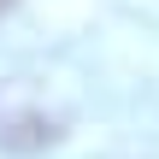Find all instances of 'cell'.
Listing matches in <instances>:
<instances>
[{
    "label": "cell",
    "mask_w": 159,
    "mask_h": 159,
    "mask_svg": "<svg viewBox=\"0 0 159 159\" xmlns=\"http://www.w3.org/2000/svg\"><path fill=\"white\" fill-rule=\"evenodd\" d=\"M6 12H12V0H0V18H6Z\"/></svg>",
    "instance_id": "1"
}]
</instances>
